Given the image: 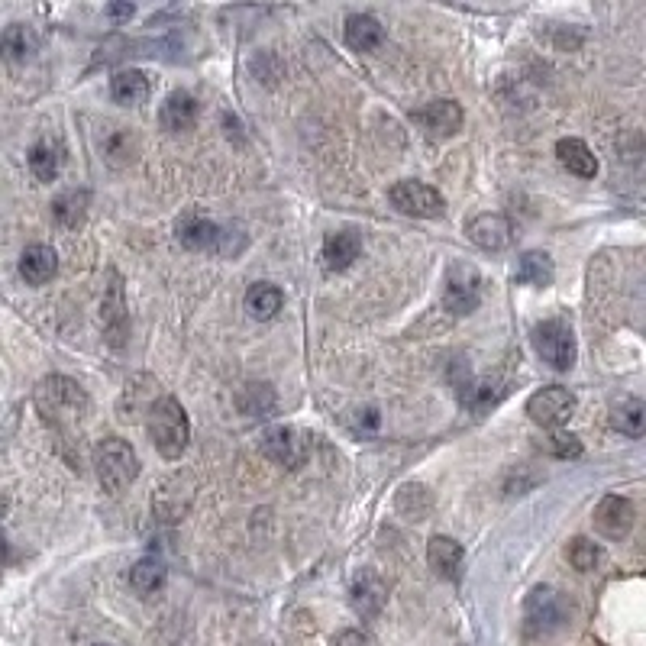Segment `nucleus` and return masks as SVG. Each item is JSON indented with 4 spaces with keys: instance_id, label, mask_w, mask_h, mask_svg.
Masks as SVG:
<instances>
[{
    "instance_id": "obj_31",
    "label": "nucleus",
    "mask_w": 646,
    "mask_h": 646,
    "mask_svg": "<svg viewBox=\"0 0 646 646\" xmlns=\"http://www.w3.org/2000/svg\"><path fill=\"white\" fill-rule=\"evenodd\" d=\"M236 401H240V411L249 417H265V414L275 411V391L269 385H259V382L246 385Z\"/></svg>"
},
{
    "instance_id": "obj_26",
    "label": "nucleus",
    "mask_w": 646,
    "mask_h": 646,
    "mask_svg": "<svg viewBox=\"0 0 646 646\" xmlns=\"http://www.w3.org/2000/svg\"><path fill=\"white\" fill-rule=\"evenodd\" d=\"M88 204H91V194L84 188L62 191V194H55V201H52V217L59 220L62 227L72 230L84 220V214H88Z\"/></svg>"
},
{
    "instance_id": "obj_17",
    "label": "nucleus",
    "mask_w": 646,
    "mask_h": 646,
    "mask_svg": "<svg viewBox=\"0 0 646 646\" xmlns=\"http://www.w3.org/2000/svg\"><path fill=\"white\" fill-rule=\"evenodd\" d=\"M427 563L440 579L456 582L462 575V563H466V550L453 537H433L427 543Z\"/></svg>"
},
{
    "instance_id": "obj_16",
    "label": "nucleus",
    "mask_w": 646,
    "mask_h": 646,
    "mask_svg": "<svg viewBox=\"0 0 646 646\" xmlns=\"http://www.w3.org/2000/svg\"><path fill=\"white\" fill-rule=\"evenodd\" d=\"M39 52V36L33 26L26 23H10L0 33V59L7 65H26Z\"/></svg>"
},
{
    "instance_id": "obj_24",
    "label": "nucleus",
    "mask_w": 646,
    "mask_h": 646,
    "mask_svg": "<svg viewBox=\"0 0 646 646\" xmlns=\"http://www.w3.org/2000/svg\"><path fill=\"white\" fill-rule=\"evenodd\" d=\"M110 97L120 107H139L146 104L149 97V78L139 72V68H123L114 78H110Z\"/></svg>"
},
{
    "instance_id": "obj_11",
    "label": "nucleus",
    "mask_w": 646,
    "mask_h": 646,
    "mask_svg": "<svg viewBox=\"0 0 646 646\" xmlns=\"http://www.w3.org/2000/svg\"><path fill=\"white\" fill-rule=\"evenodd\" d=\"M637 524L634 501L624 495H605L595 508V530L605 540H624Z\"/></svg>"
},
{
    "instance_id": "obj_32",
    "label": "nucleus",
    "mask_w": 646,
    "mask_h": 646,
    "mask_svg": "<svg viewBox=\"0 0 646 646\" xmlns=\"http://www.w3.org/2000/svg\"><path fill=\"white\" fill-rule=\"evenodd\" d=\"M540 449L543 453H550L556 459H575V456H582V440L575 437V433H569L566 427H559V430H550L546 437L540 440Z\"/></svg>"
},
{
    "instance_id": "obj_21",
    "label": "nucleus",
    "mask_w": 646,
    "mask_h": 646,
    "mask_svg": "<svg viewBox=\"0 0 646 646\" xmlns=\"http://www.w3.org/2000/svg\"><path fill=\"white\" fill-rule=\"evenodd\" d=\"M343 36H346V46L353 52H372V49L382 46L385 26L375 17H369V13H353L343 26Z\"/></svg>"
},
{
    "instance_id": "obj_23",
    "label": "nucleus",
    "mask_w": 646,
    "mask_h": 646,
    "mask_svg": "<svg viewBox=\"0 0 646 646\" xmlns=\"http://www.w3.org/2000/svg\"><path fill=\"white\" fill-rule=\"evenodd\" d=\"M556 156L559 162L566 165V172L575 175V178H595L598 175V159H595V152L588 149L582 139H559L556 143Z\"/></svg>"
},
{
    "instance_id": "obj_2",
    "label": "nucleus",
    "mask_w": 646,
    "mask_h": 646,
    "mask_svg": "<svg viewBox=\"0 0 646 646\" xmlns=\"http://www.w3.org/2000/svg\"><path fill=\"white\" fill-rule=\"evenodd\" d=\"M146 424H149V440L159 449L162 459L175 462L185 456V449L191 443V424H188V411L181 407L178 398L159 395L156 404L149 407Z\"/></svg>"
},
{
    "instance_id": "obj_18",
    "label": "nucleus",
    "mask_w": 646,
    "mask_h": 646,
    "mask_svg": "<svg viewBox=\"0 0 646 646\" xmlns=\"http://www.w3.org/2000/svg\"><path fill=\"white\" fill-rule=\"evenodd\" d=\"M159 120L168 133H185L198 123V101H194L191 91H172L165 97V104L159 110Z\"/></svg>"
},
{
    "instance_id": "obj_19",
    "label": "nucleus",
    "mask_w": 646,
    "mask_h": 646,
    "mask_svg": "<svg viewBox=\"0 0 646 646\" xmlns=\"http://www.w3.org/2000/svg\"><path fill=\"white\" fill-rule=\"evenodd\" d=\"M59 272V256L55 249L46 243H36V246H26L23 256H20V275L26 285H46L52 282V275Z\"/></svg>"
},
{
    "instance_id": "obj_14",
    "label": "nucleus",
    "mask_w": 646,
    "mask_h": 646,
    "mask_svg": "<svg viewBox=\"0 0 646 646\" xmlns=\"http://www.w3.org/2000/svg\"><path fill=\"white\" fill-rule=\"evenodd\" d=\"M411 120L433 139H449L462 126V107L456 101H430L414 110Z\"/></svg>"
},
{
    "instance_id": "obj_33",
    "label": "nucleus",
    "mask_w": 646,
    "mask_h": 646,
    "mask_svg": "<svg viewBox=\"0 0 646 646\" xmlns=\"http://www.w3.org/2000/svg\"><path fill=\"white\" fill-rule=\"evenodd\" d=\"M566 559H569L572 569L592 572V569L598 566L601 553H598V546H595L592 540H588V537H575V540H569V546H566Z\"/></svg>"
},
{
    "instance_id": "obj_25",
    "label": "nucleus",
    "mask_w": 646,
    "mask_h": 646,
    "mask_svg": "<svg viewBox=\"0 0 646 646\" xmlns=\"http://www.w3.org/2000/svg\"><path fill=\"white\" fill-rule=\"evenodd\" d=\"M243 307H246L249 317L272 320L285 307V294H282V288L272 285V282H256V285H249L246 298H243Z\"/></svg>"
},
{
    "instance_id": "obj_20",
    "label": "nucleus",
    "mask_w": 646,
    "mask_h": 646,
    "mask_svg": "<svg viewBox=\"0 0 646 646\" xmlns=\"http://www.w3.org/2000/svg\"><path fill=\"white\" fill-rule=\"evenodd\" d=\"M362 252V236L356 230H336L323 240V265L330 272H343L349 269Z\"/></svg>"
},
{
    "instance_id": "obj_3",
    "label": "nucleus",
    "mask_w": 646,
    "mask_h": 646,
    "mask_svg": "<svg viewBox=\"0 0 646 646\" xmlns=\"http://www.w3.org/2000/svg\"><path fill=\"white\" fill-rule=\"evenodd\" d=\"M139 456L136 449L120 440V437H107L94 446V472H97V482H101L104 491L110 495H120L126 491L139 475Z\"/></svg>"
},
{
    "instance_id": "obj_8",
    "label": "nucleus",
    "mask_w": 646,
    "mask_h": 646,
    "mask_svg": "<svg viewBox=\"0 0 646 646\" xmlns=\"http://www.w3.org/2000/svg\"><path fill=\"white\" fill-rule=\"evenodd\" d=\"M259 449L275 462V466L301 469L304 462H307V456H311V440H307V433H301L298 427L275 424V427H265L262 430Z\"/></svg>"
},
{
    "instance_id": "obj_12",
    "label": "nucleus",
    "mask_w": 646,
    "mask_h": 646,
    "mask_svg": "<svg viewBox=\"0 0 646 646\" xmlns=\"http://www.w3.org/2000/svg\"><path fill=\"white\" fill-rule=\"evenodd\" d=\"M466 236L485 252H504L514 243V223L504 214H475L466 223Z\"/></svg>"
},
{
    "instance_id": "obj_28",
    "label": "nucleus",
    "mask_w": 646,
    "mask_h": 646,
    "mask_svg": "<svg viewBox=\"0 0 646 646\" xmlns=\"http://www.w3.org/2000/svg\"><path fill=\"white\" fill-rule=\"evenodd\" d=\"M59 162H62V149L52 143V139H39L30 149V168L42 185H52L59 178Z\"/></svg>"
},
{
    "instance_id": "obj_6",
    "label": "nucleus",
    "mask_w": 646,
    "mask_h": 646,
    "mask_svg": "<svg viewBox=\"0 0 646 646\" xmlns=\"http://www.w3.org/2000/svg\"><path fill=\"white\" fill-rule=\"evenodd\" d=\"M482 304V275L472 262H453L443 278V307L453 317H469Z\"/></svg>"
},
{
    "instance_id": "obj_36",
    "label": "nucleus",
    "mask_w": 646,
    "mask_h": 646,
    "mask_svg": "<svg viewBox=\"0 0 646 646\" xmlns=\"http://www.w3.org/2000/svg\"><path fill=\"white\" fill-rule=\"evenodd\" d=\"M91 646H110V643H91Z\"/></svg>"
},
{
    "instance_id": "obj_1",
    "label": "nucleus",
    "mask_w": 646,
    "mask_h": 646,
    "mask_svg": "<svg viewBox=\"0 0 646 646\" xmlns=\"http://www.w3.org/2000/svg\"><path fill=\"white\" fill-rule=\"evenodd\" d=\"M36 407L55 430H75L91 411L88 391L65 375H49L36 385Z\"/></svg>"
},
{
    "instance_id": "obj_30",
    "label": "nucleus",
    "mask_w": 646,
    "mask_h": 646,
    "mask_svg": "<svg viewBox=\"0 0 646 646\" xmlns=\"http://www.w3.org/2000/svg\"><path fill=\"white\" fill-rule=\"evenodd\" d=\"M395 508L401 517H407V521H420V517H427L430 508H433V498H430V491L424 485H404L398 495H395Z\"/></svg>"
},
{
    "instance_id": "obj_13",
    "label": "nucleus",
    "mask_w": 646,
    "mask_h": 646,
    "mask_svg": "<svg viewBox=\"0 0 646 646\" xmlns=\"http://www.w3.org/2000/svg\"><path fill=\"white\" fill-rule=\"evenodd\" d=\"M175 240L191 252H217L220 227L210 217L198 214V210H185L175 220Z\"/></svg>"
},
{
    "instance_id": "obj_4",
    "label": "nucleus",
    "mask_w": 646,
    "mask_h": 646,
    "mask_svg": "<svg viewBox=\"0 0 646 646\" xmlns=\"http://www.w3.org/2000/svg\"><path fill=\"white\" fill-rule=\"evenodd\" d=\"M572 617V601L553 585L530 588L524 598V630L527 637H553L556 630H563Z\"/></svg>"
},
{
    "instance_id": "obj_29",
    "label": "nucleus",
    "mask_w": 646,
    "mask_h": 646,
    "mask_svg": "<svg viewBox=\"0 0 646 646\" xmlns=\"http://www.w3.org/2000/svg\"><path fill=\"white\" fill-rule=\"evenodd\" d=\"M130 585H133V592L139 595H156L159 588L165 585V563L156 556H146V559H139V563L130 569Z\"/></svg>"
},
{
    "instance_id": "obj_22",
    "label": "nucleus",
    "mask_w": 646,
    "mask_h": 646,
    "mask_svg": "<svg viewBox=\"0 0 646 646\" xmlns=\"http://www.w3.org/2000/svg\"><path fill=\"white\" fill-rule=\"evenodd\" d=\"M553 259L546 256L543 249H530L517 259V269H514V285H530V288H546L553 285Z\"/></svg>"
},
{
    "instance_id": "obj_5",
    "label": "nucleus",
    "mask_w": 646,
    "mask_h": 646,
    "mask_svg": "<svg viewBox=\"0 0 646 646\" xmlns=\"http://www.w3.org/2000/svg\"><path fill=\"white\" fill-rule=\"evenodd\" d=\"M530 340H533V349H537V356L556 372H569L575 365V356H579L572 327L566 320H559V317L540 320L537 327H533Z\"/></svg>"
},
{
    "instance_id": "obj_35",
    "label": "nucleus",
    "mask_w": 646,
    "mask_h": 646,
    "mask_svg": "<svg viewBox=\"0 0 646 646\" xmlns=\"http://www.w3.org/2000/svg\"><path fill=\"white\" fill-rule=\"evenodd\" d=\"M336 646H372V643H369V637L362 634V630H343L340 643H336Z\"/></svg>"
},
{
    "instance_id": "obj_34",
    "label": "nucleus",
    "mask_w": 646,
    "mask_h": 646,
    "mask_svg": "<svg viewBox=\"0 0 646 646\" xmlns=\"http://www.w3.org/2000/svg\"><path fill=\"white\" fill-rule=\"evenodd\" d=\"M136 13V4L133 0H110L107 4V17L114 20V23H126Z\"/></svg>"
},
{
    "instance_id": "obj_27",
    "label": "nucleus",
    "mask_w": 646,
    "mask_h": 646,
    "mask_svg": "<svg viewBox=\"0 0 646 646\" xmlns=\"http://www.w3.org/2000/svg\"><path fill=\"white\" fill-rule=\"evenodd\" d=\"M611 424L627 433V437H643V430H646V404L637 398V395H630V398H621L614 404V411H611Z\"/></svg>"
},
{
    "instance_id": "obj_9",
    "label": "nucleus",
    "mask_w": 646,
    "mask_h": 646,
    "mask_svg": "<svg viewBox=\"0 0 646 646\" xmlns=\"http://www.w3.org/2000/svg\"><path fill=\"white\" fill-rule=\"evenodd\" d=\"M575 414V395L563 385H546L533 391L527 401V417L543 430H559L566 427Z\"/></svg>"
},
{
    "instance_id": "obj_10",
    "label": "nucleus",
    "mask_w": 646,
    "mask_h": 646,
    "mask_svg": "<svg viewBox=\"0 0 646 646\" xmlns=\"http://www.w3.org/2000/svg\"><path fill=\"white\" fill-rule=\"evenodd\" d=\"M101 327L107 343L120 349L130 340V311H126V298H123V278L117 272H110V288L104 291L101 301Z\"/></svg>"
},
{
    "instance_id": "obj_7",
    "label": "nucleus",
    "mask_w": 646,
    "mask_h": 646,
    "mask_svg": "<svg viewBox=\"0 0 646 646\" xmlns=\"http://www.w3.org/2000/svg\"><path fill=\"white\" fill-rule=\"evenodd\" d=\"M388 201H391V207L398 210V214L417 217V220L443 217V210H446L443 194L433 185H427V181H417V178H407V181H398V185H391L388 188Z\"/></svg>"
},
{
    "instance_id": "obj_15",
    "label": "nucleus",
    "mask_w": 646,
    "mask_h": 646,
    "mask_svg": "<svg viewBox=\"0 0 646 646\" xmlns=\"http://www.w3.org/2000/svg\"><path fill=\"white\" fill-rule=\"evenodd\" d=\"M349 601H353V608L362 617H375L388 601V588L382 582V575H375L372 569L359 572L353 579V585H349Z\"/></svg>"
}]
</instances>
